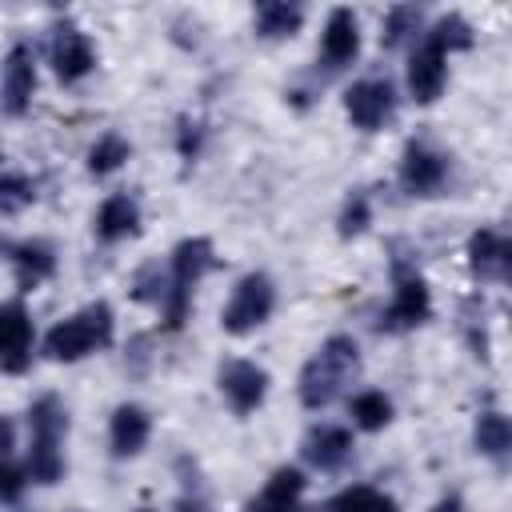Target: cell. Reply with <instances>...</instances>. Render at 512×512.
Returning <instances> with one entry per match:
<instances>
[{
    "instance_id": "cell-5",
    "label": "cell",
    "mask_w": 512,
    "mask_h": 512,
    "mask_svg": "<svg viewBox=\"0 0 512 512\" xmlns=\"http://www.w3.org/2000/svg\"><path fill=\"white\" fill-rule=\"evenodd\" d=\"M272 308H276V284H272V276L268 272H244L236 280L224 312H220V328L228 336H248L260 324H268Z\"/></svg>"
},
{
    "instance_id": "cell-24",
    "label": "cell",
    "mask_w": 512,
    "mask_h": 512,
    "mask_svg": "<svg viewBox=\"0 0 512 512\" xmlns=\"http://www.w3.org/2000/svg\"><path fill=\"white\" fill-rule=\"evenodd\" d=\"M132 156V144L120 132H104L92 148H88V176H112L116 168H124V160Z\"/></svg>"
},
{
    "instance_id": "cell-6",
    "label": "cell",
    "mask_w": 512,
    "mask_h": 512,
    "mask_svg": "<svg viewBox=\"0 0 512 512\" xmlns=\"http://www.w3.org/2000/svg\"><path fill=\"white\" fill-rule=\"evenodd\" d=\"M392 304L380 312V332H412L432 316V292L424 284V276L408 264L392 268Z\"/></svg>"
},
{
    "instance_id": "cell-30",
    "label": "cell",
    "mask_w": 512,
    "mask_h": 512,
    "mask_svg": "<svg viewBox=\"0 0 512 512\" xmlns=\"http://www.w3.org/2000/svg\"><path fill=\"white\" fill-rule=\"evenodd\" d=\"M164 292H168V276L160 272V264H144L140 272H136V280H132V300H140V304H164Z\"/></svg>"
},
{
    "instance_id": "cell-3",
    "label": "cell",
    "mask_w": 512,
    "mask_h": 512,
    "mask_svg": "<svg viewBox=\"0 0 512 512\" xmlns=\"http://www.w3.org/2000/svg\"><path fill=\"white\" fill-rule=\"evenodd\" d=\"M216 268V248L208 236H184L168 256V292H164V328H180L192 308L196 284Z\"/></svg>"
},
{
    "instance_id": "cell-29",
    "label": "cell",
    "mask_w": 512,
    "mask_h": 512,
    "mask_svg": "<svg viewBox=\"0 0 512 512\" xmlns=\"http://www.w3.org/2000/svg\"><path fill=\"white\" fill-rule=\"evenodd\" d=\"M372 224V200H368V192H348V200H344V208H340V220H336V232L344 236V240H352V236H360L364 228Z\"/></svg>"
},
{
    "instance_id": "cell-8",
    "label": "cell",
    "mask_w": 512,
    "mask_h": 512,
    "mask_svg": "<svg viewBox=\"0 0 512 512\" xmlns=\"http://www.w3.org/2000/svg\"><path fill=\"white\" fill-rule=\"evenodd\" d=\"M216 384H220V392H224V400L232 404L236 416L256 412L264 404V396H268V372L256 360H240V356L220 360Z\"/></svg>"
},
{
    "instance_id": "cell-22",
    "label": "cell",
    "mask_w": 512,
    "mask_h": 512,
    "mask_svg": "<svg viewBox=\"0 0 512 512\" xmlns=\"http://www.w3.org/2000/svg\"><path fill=\"white\" fill-rule=\"evenodd\" d=\"M252 20H256V36H264V40H288V36L300 32L304 8L300 4H288V0H264V4H256Z\"/></svg>"
},
{
    "instance_id": "cell-36",
    "label": "cell",
    "mask_w": 512,
    "mask_h": 512,
    "mask_svg": "<svg viewBox=\"0 0 512 512\" xmlns=\"http://www.w3.org/2000/svg\"><path fill=\"white\" fill-rule=\"evenodd\" d=\"M0 252H4V256H8V240H4V236H0Z\"/></svg>"
},
{
    "instance_id": "cell-23",
    "label": "cell",
    "mask_w": 512,
    "mask_h": 512,
    "mask_svg": "<svg viewBox=\"0 0 512 512\" xmlns=\"http://www.w3.org/2000/svg\"><path fill=\"white\" fill-rule=\"evenodd\" d=\"M424 40L436 44V48L448 56V52H464V48H472V44H476V32H472V24H468L460 12H448V16H440V20L424 32Z\"/></svg>"
},
{
    "instance_id": "cell-37",
    "label": "cell",
    "mask_w": 512,
    "mask_h": 512,
    "mask_svg": "<svg viewBox=\"0 0 512 512\" xmlns=\"http://www.w3.org/2000/svg\"><path fill=\"white\" fill-rule=\"evenodd\" d=\"M0 160H4V148H0Z\"/></svg>"
},
{
    "instance_id": "cell-31",
    "label": "cell",
    "mask_w": 512,
    "mask_h": 512,
    "mask_svg": "<svg viewBox=\"0 0 512 512\" xmlns=\"http://www.w3.org/2000/svg\"><path fill=\"white\" fill-rule=\"evenodd\" d=\"M24 488H28V472H24V464H20V460L0 464V504H16V500L24 496Z\"/></svg>"
},
{
    "instance_id": "cell-13",
    "label": "cell",
    "mask_w": 512,
    "mask_h": 512,
    "mask_svg": "<svg viewBox=\"0 0 512 512\" xmlns=\"http://www.w3.org/2000/svg\"><path fill=\"white\" fill-rule=\"evenodd\" d=\"M360 52V20L352 8H332L324 20V36H320V60L328 72H340L356 60Z\"/></svg>"
},
{
    "instance_id": "cell-28",
    "label": "cell",
    "mask_w": 512,
    "mask_h": 512,
    "mask_svg": "<svg viewBox=\"0 0 512 512\" xmlns=\"http://www.w3.org/2000/svg\"><path fill=\"white\" fill-rule=\"evenodd\" d=\"M36 200V184L24 172H0V212L16 216Z\"/></svg>"
},
{
    "instance_id": "cell-16",
    "label": "cell",
    "mask_w": 512,
    "mask_h": 512,
    "mask_svg": "<svg viewBox=\"0 0 512 512\" xmlns=\"http://www.w3.org/2000/svg\"><path fill=\"white\" fill-rule=\"evenodd\" d=\"M468 268L480 280H508L512 268V240L496 228H476L468 236Z\"/></svg>"
},
{
    "instance_id": "cell-10",
    "label": "cell",
    "mask_w": 512,
    "mask_h": 512,
    "mask_svg": "<svg viewBox=\"0 0 512 512\" xmlns=\"http://www.w3.org/2000/svg\"><path fill=\"white\" fill-rule=\"evenodd\" d=\"M32 316L20 300H4L0 304V372L20 376L32 364Z\"/></svg>"
},
{
    "instance_id": "cell-34",
    "label": "cell",
    "mask_w": 512,
    "mask_h": 512,
    "mask_svg": "<svg viewBox=\"0 0 512 512\" xmlns=\"http://www.w3.org/2000/svg\"><path fill=\"white\" fill-rule=\"evenodd\" d=\"M432 512H468V508H464V500H460V496H444V500H436V508H432Z\"/></svg>"
},
{
    "instance_id": "cell-4",
    "label": "cell",
    "mask_w": 512,
    "mask_h": 512,
    "mask_svg": "<svg viewBox=\"0 0 512 512\" xmlns=\"http://www.w3.org/2000/svg\"><path fill=\"white\" fill-rule=\"evenodd\" d=\"M112 328H116V316H112V308H108L104 300L84 304L80 312L56 320V324L48 328L44 352H48L56 364H76V360H84V356L108 348V344H112Z\"/></svg>"
},
{
    "instance_id": "cell-1",
    "label": "cell",
    "mask_w": 512,
    "mask_h": 512,
    "mask_svg": "<svg viewBox=\"0 0 512 512\" xmlns=\"http://www.w3.org/2000/svg\"><path fill=\"white\" fill-rule=\"evenodd\" d=\"M356 372H360V348H356V340L344 336V332L328 336V340L312 352V360L300 368V384H296L300 404L312 408V412L328 408V404L348 388V380H352Z\"/></svg>"
},
{
    "instance_id": "cell-33",
    "label": "cell",
    "mask_w": 512,
    "mask_h": 512,
    "mask_svg": "<svg viewBox=\"0 0 512 512\" xmlns=\"http://www.w3.org/2000/svg\"><path fill=\"white\" fill-rule=\"evenodd\" d=\"M16 460V424L8 416H0V464Z\"/></svg>"
},
{
    "instance_id": "cell-35",
    "label": "cell",
    "mask_w": 512,
    "mask_h": 512,
    "mask_svg": "<svg viewBox=\"0 0 512 512\" xmlns=\"http://www.w3.org/2000/svg\"><path fill=\"white\" fill-rule=\"evenodd\" d=\"M308 512H332V504H316V508H308Z\"/></svg>"
},
{
    "instance_id": "cell-18",
    "label": "cell",
    "mask_w": 512,
    "mask_h": 512,
    "mask_svg": "<svg viewBox=\"0 0 512 512\" xmlns=\"http://www.w3.org/2000/svg\"><path fill=\"white\" fill-rule=\"evenodd\" d=\"M8 260H12V272H16L20 292L40 288V284L52 280V272H56V248H52L48 240H20V244H8Z\"/></svg>"
},
{
    "instance_id": "cell-2",
    "label": "cell",
    "mask_w": 512,
    "mask_h": 512,
    "mask_svg": "<svg viewBox=\"0 0 512 512\" xmlns=\"http://www.w3.org/2000/svg\"><path fill=\"white\" fill-rule=\"evenodd\" d=\"M28 460L24 472L36 484H56L64 476V436H68V408L56 396H40L28 408Z\"/></svg>"
},
{
    "instance_id": "cell-15",
    "label": "cell",
    "mask_w": 512,
    "mask_h": 512,
    "mask_svg": "<svg viewBox=\"0 0 512 512\" xmlns=\"http://www.w3.org/2000/svg\"><path fill=\"white\" fill-rule=\"evenodd\" d=\"M352 448L356 444H352L348 428H340V424H312L304 444H300V456L312 468H320V472H336V468H344L352 460Z\"/></svg>"
},
{
    "instance_id": "cell-21",
    "label": "cell",
    "mask_w": 512,
    "mask_h": 512,
    "mask_svg": "<svg viewBox=\"0 0 512 512\" xmlns=\"http://www.w3.org/2000/svg\"><path fill=\"white\" fill-rule=\"evenodd\" d=\"M472 444L480 456L496 460V464H508V452H512V424L504 412L496 408H484L476 416V428H472Z\"/></svg>"
},
{
    "instance_id": "cell-17",
    "label": "cell",
    "mask_w": 512,
    "mask_h": 512,
    "mask_svg": "<svg viewBox=\"0 0 512 512\" xmlns=\"http://www.w3.org/2000/svg\"><path fill=\"white\" fill-rule=\"evenodd\" d=\"M152 436V416L144 404H120L112 412V424H108V440H112V456L116 460H128V456H140L144 444Z\"/></svg>"
},
{
    "instance_id": "cell-20",
    "label": "cell",
    "mask_w": 512,
    "mask_h": 512,
    "mask_svg": "<svg viewBox=\"0 0 512 512\" xmlns=\"http://www.w3.org/2000/svg\"><path fill=\"white\" fill-rule=\"evenodd\" d=\"M92 228H96V236L104 244H120V240H128V236L140 232V204L128 192H116V196H108L96 208V224Z\"/></svg>"
},
{
    "instance_id": "cell-14",
    "label": "cell",
    "mask_w": 512,
    "mask_h": 512,
    "mask_svg": "<svg viewBox=\"0 0 512 512\" xmlns=\"http://www.w3.org/2000/svg\"><path fill=\"white\" fill-rule=\"evenodd\" d=\"M444 84H448V56L436 44L420 40V48L408 60V96L416 104H436Z\"/></svg>"
},
{
    "instance_id": "cell-9",
    "label": "cell",
    "mask_w": 512,
    "mask_h": 512,
    "mask_svg": "<svg viewBox=\"0 0 512 512\" xmlns=\"http://www.w3.org/2000/svg\"><path fill=\"white\" fill-rule=\"evenodd\" d=\"M344 112L348 120L360 128V132H376L392 120L396 112V88L392 80H380V76H368V80H356L348 92H344Z\"/></svg>"
},
{
    "instance_id": "cell-7",
    "label": "cell",
    "mask_w": 512,
    "mask_h": 512,
    "mask_svg": "<svg viewBox=\"0 0 512 512\" xmlns=\"http://www.w3.org/2000/svg\"><path fill=\"white\" fill-rule=\"evenodd\" d=\"M448 156L428 140H408L400 156V188L408 196H440L448 184Z\"/></svg>"
},
{
    "instance_id": "cell-26",
    "label": "cell",
    "mask_w": 512,
    "mask_h": 512,
    "mask_svg": "<svg viewBox=\"0 0 512 512\" xmlns=\"http://www.w3.org/2000/svg\"><path fill=\"white\" fill-rule=\"evenodd\" d=\"M348 412H352V424L356 428H364V432H380L388 420H392V400L384 396V392H356L352 396V404H348Z\"/></svg>"
},
{
    "instance_id": "cell-32",
    "label": "cell",
    "mask_w": 512,
    "mask_h": 512,
    "mask_svg": "<svg viewBox=\"0 0 512 512\" xmlns=\"http://www.w3.org/2000/svg\"><path fill=\"white\" fill-rule=\"evenodd\" d=\"M200 140H204V128H200L196 120L180 116V128H176V152H180L184 160H196V156H200Z\"/></svg>"
},
{
    "instance_id": "cell-25",
    "label": "cell",
    "mask_w": 512,
    "mask_h": 512,
    "mask_svg": "<svg viewBox=\"0 0 512 512\" xmlns=\"http://www.w3.org/2000/svg\"><path fill=\"white\" fill-rule=\"evenodd\" d=\"M328 504H332V512H400L396 500L372 484H352L340 496H332Z\"/></svg>"
},
{
    "instance_id": "cell-12",
    "label": "cell",
    "mask_w": 512,
    "mask_h": 512,
    "mask_svg": "<svg viewBox=\"0 0 512 512\" xmlns=\"http://www.w3.org/2000/svg\"><path fill=\"white\" fill-rule=\"evenodd\" d=\"M48 60H52V72H56L60 84H76V80H84L96 68V48H92V40L76 24H60L52 32Z\"/></svg>"
},
{
    "instance_id": "cell-11",
    "label": "cell",
    "mask_w": 512,
    "mask_h": 512,
    "mask_svg": "<svg viewBox=\"0 0 512 512\" xmlns=\"http://www.w3.org/2000/svg\"><path fill=\"white\" fill-rule=\"evenodd\" d=\"M32 92H36L32 44H12L4 56V72H0V108L8 116H24L32 108Z\"/></svg>"
},
{
    "instance_id": "cell-27",
    "label": "cell",
    "mask_w": 512,
    "mask_h": 512,
    "mask_svg": "<svg viewBox=\"0 0 512 512\" xmlns=\"http://www.w3.org/2000/svg\"><path fill=\"white\" fill-rule=\"evenodd\" d=\"M420 24H424V12H420L416 4H396V8H388V16H384L380 44H384V48H400L404 40H412V36L420 32Z\"/></svg>"
},
{
    "instance_id": "cell-19",
    "label": "cell",
    "mask_w": 512,
    "mask_h": 512,
    "mask_svg": "<svg viewBox=\"0 0 512 512\" xmlns=\"http://www.w3.org/2000/svg\"><path fill=\"white\" fill-rule=\"evenodd\" d=\"M304 472L300 468H276L268 476V484L248 500L244 512H300V496H304Z\"/></svg>"
}]
</instances>
